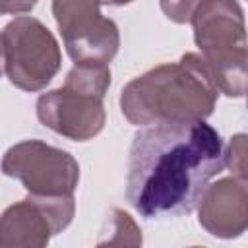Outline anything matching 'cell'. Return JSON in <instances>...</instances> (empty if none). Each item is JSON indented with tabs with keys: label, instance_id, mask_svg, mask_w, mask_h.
Masks as SVG:
<instances>
[{
	"label": "cell",
	"instance_id": "9",
	"mask_svg": "<svg viewBox=\"0 0 248 248\" xmlns=\"http://www.w3.org/2000/svg\"><path fill=\"white\" fill-rule=\"evenodd\" d=\"M200 225L213 236L236 238L248 225L246 180L231 176L207 184L200 203Z\"/></svg>",
	"mask_w": 248,
	"mask_h": 248
},
{
	"label": "cell",
	"instance_id": "6",
	"mask_svg": "<svg viewBox=\"0 0 248 248\" xmlns=\"http://www.w3.org/2000/svg\"><path fill=\"white\" fill-rule=\"evenodd\" d=\"M99 6V0H52L64 46L76 64L108 66L118 52V27Z\"/></svg>",
	"mask_w": 248,
	"mask_h": 248
},
{
	"label": "cell",
	"instance_id": "10",
	"mask_svg": "<svg viewBox=\"0 0 248 248\" xmlns=\"http://www.w3.org/2000/svg\"><path fill=\"white\" fill-rule=\"evenodd\" d=\"M225 165H229L231 172H234L236 178L246 180V136L236 134L231 138L229 147L225 149Z\"/></svg>",
	"mask_w": 248,
	"mask_h": 248
},
{
	"label": "cell",
	"instance_id": "7",
	"mask_svg": "<svg viewBox=\"0 0 248 248\" xmlns=\"http://www.w3.org/2000/svg\"><path fill=\"white\" fill-rule=\"evenodd\" d=\"M74 196H33L10 205L0 217L2 248H37L62 232L74 219Z\"/></svg>",
	"mask_w": 248,
	"mask_h": 248
},
{
	"label": "cell",
	"instance_id": "2",
	"mask_svg": "<svg viewBox=\"0 0 248 248\" xmlns=\"http://www.w3.org/2000/svg\"><path fill=\"white\" fill-rule=\"evenodd\" d=\"M217 95L203 58L186 52L178 62L161 64L132 79L120 93V108L136 126L205 120L215 108Z\"/></svg>",
	"mask_w": 248,
	"mask_h": 248
},
{
	"label": "cell",
	"instance_id": "12",
	"mask_svg": "<svg viewBox=\"0 0 248 248\" xmlns=\"http://www.w3.org/2000/svg\"><path fill=\"white\" fill-rule=\"evenodd\" d=\"M37 2L39 0H0V16H6V14H14V16L27 14L37 6Z\"/></svg>",
	"mask_w": 248,
	"mask_h": 248
},
{
	"label": "cell",
	"instance_id": "3",
	"mask_svg": "<svg viewBox=\"0 0 248 248\" xmlns=\"http://www.w3.org/2000/svg\"><path fill=\"white\" fill-rule=\"evenodd\" d=\"M108 85V66L76 64L62 87L37 99V116L58 136L74 141L93 140L105 128L107 112L103 99Z\"/></svg>",
	"mask_w": 248,
	"mask_h": 248
},
{
	"label": "cell",
	"instance_id": "8",
	"mask_svg": "<svg viewBox=\"0 0 248 248\" xmlns=\"http://www.w3.org/2000/svg\"><path fill=\"white\" fill-rule=\"evenodd\" d=\"M190 23L202 58H223L246 52L244 12L236 0H202Z\"/></svg>",
	"mask_w": 248,
	"mask_h": 248
},
{
	"label": "cell",
	"instance_id": "14",
	"mask_svg": "<svg viewBox=\"0 0 248 248\" xmlns=\"http://www.w3.org/2000/svg\"><path fill=\"white\" fill-rule=\"evenodd\" d=\"M4 74V45H2V33H0V76Z\"/></svg>",
	"mask_w": 248,
	"mask_h": 248
},
{
	"label": "cell",
	"instance_id": "5",
	"mask_svg": "<svg viewBox=\"0 0 248 248\" xmlns=\"http://www.w3.org/2000/svg\"><path fill=\"white\" fill-rule=\"evenodd\" d=\"M2 172L19 180L33 196H74L79 182V165L64 149L41 140L12 145L2 157Z\"/></svg>",
	"mask_w": 248,
	"mask_h": 248
},
{
	"label": "cell",
	"instance_id": "13",
	"mask_svg": "<svg viewBox=\"0 0 248 248\" xmlns=\"http://www.w3.org/2000/svg\"><path fill=\"white\" fill-rule=\"evenodd\" d=\"M130 2H134V0H99V4H107V6H124Z\"/></svg>",
	"mask_w": 248,
	"mask_h": 248
},
{
	"label": "cell",
	"instance_id": "1",
	"mask_svg": "<svg viewBox=\"0 0 248 248\" xmlns=\"http://www.w3.org/2000/svg\"><path fill=\"white\" fill-rule=\"evenodd\" d=\"M223 169L225 143L205 120L149 124L130 145L126 200L145 219L188 215Z\"/></svg>",
	"mask_w": 248,
	"mask_h": 248
},
{
	"label": "cell",
	"instance_id": "4",
	"mask_svg": "<svg viewBox=\"0 0 248 248\" xmlns=\"http://www.w3.org/2000/svg\"><path fill=\"white\" fill-rule=\"evenodd\" d=\"M4 72L23 91H41L58 74L62 54L58 41L39 19L21 16L2 31Z\"/></svg>",
	"mask_w": 248,
	"mask_h": 248
},
{
	"label": "cell",
	"instance_id": "11",
	"mask_svg": "<svg viewBox=\"0 0 248 248\" xmlns=\"http://www.w3.org/2000/svg\"><path fill=\"white\" fill-rule=\"evenodd\" d=\"M200 2L202 0H159L163 14L174 23L190 21V17H192V14Z\"/></svg>",
	"mask_w": 248,
	"mask_h": 248
}]
</instances>
